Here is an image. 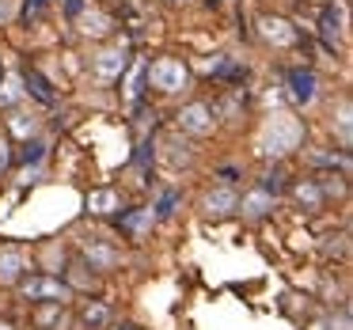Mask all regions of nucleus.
<instances>
[{"label": "nucleus", "mask_w": 353, "mask_h": 330, "mask_svg": "<svg viewBox=\"0 0 353 330\" xmlns=\"http://www.w3.org/2000/svg\"><path fill=\"white\" fill-rule=\"evenodd\" d=\"M148 84L156 87V92H163V95H175V92H183L186 84H190V69H186L179 57H156L152 65H148Z\"/></svg>", "instance_id": "f257e3e1"}, {"label": "nucleus", "mask_w": 353, "mask_h": 330, "mask_svg": "<svg viewBox=\"0 0 353 330\" xmlns=\"http://www.w3.org/2000/svg\"><path fill=\"white\" fill-rule=\"evenodd\" d=\"M19 292H23L27 300H42V304H65V300L72 296L69 285L57 281V277H46V274H27L23 281H19Z\"/></svg>", "instance_id": "f03ea898"}, {"label": "nucleus", "mask_w": 353, "mask_h": 330, "mask_svg": "<svg viewBox=\"0 0 353 330\" xmlns=\"http://www.w3.org/2000/svg\"><path fill=\"white\" fill-rule=\"evenodd\" d=\"M27 274H31V254L16 243L0 247V285H19Z\"/></svg>", "instance_id": "7ed1b4c3"}, {"label": "nucleus", "mask_w": 353, "mask_h": 330, "mask_svg": "<svg viewBox=\"0 0 353 330\" xmlns=\"http://www.w3.org/2000/svg\"><path fill=\"white\" fill-rule=\"evenodd\" d=\"M152 220H156V213L148 205H133V209H125L122 216H118V231H122L125 239H133V243H141V239L152 231Z\"/></svg>", "instance_id": "20e7f679"}, {"label": "nucleus", "mask_w": 353, "mask_h": 330, "mask_svg": "<svg viewBox=\"0 0 353 330\" xmlns=\"http://www.w3.org/2000/svg\"><path fill=\"white\" fill-rule=\"evenodd\" d=\"M130 69V50L118 42V46H110V50H103L99 57L92 61V72L99 80H122V72Z\"/></svg>", "instance_id": "39448f33"}, {"label": "nucleus", "mask_w": 353, "mask_h": 330, "mask_svg": "<svg viewBox=\"0 0 353 330\" xmlns=\"http://www.w3.org/2000/svg\"><path fill=\"white\" fill-rule=\"evenodd\" d=\"M315 92H319V80H315L312 69H289V95H292V103L307 107V103L315 99Z\"/></svg>", "instance_id": "423d86ee"}, {"label": "nucleus", "mask_w": 353, "mask_h": 330, "mask_svg": "<svg viewBox=\"0 0 353 330\" xmlns=\"http://www.w3.org/2000/svg\"><path fill=\"white\" fill-rule=\"evenodd\" d=\"M179 130H186V133H209L213 130V110L205 107V103H190V107H183L179 110Z\"/></svg>", "instance_id": "0eeeda50"}, {"label": "nucleus", "mask_w": 353, "mask_h": 330, "mask_svg": "<svg viewBox=\"0 0 353 330\" xmlns=\"http://www.w3.org/2000/svg\"><path fill=\"white\" fill-rule=\"evenodd\" d=\"M262 39L274 42V46H292V42H300V31L289 23V19L266 16V19H262Z\"/></svg>", "instance_id": "6e6552de"}, {"label": "nucleus", "mask_w": 353, "mask_h": 330, "mask_svg": "<svg viewBox=\"0 0 353 330\" xmlns=\"http://www.w3.org/2000/svg\"><path fill=\"white\" fill-rule=\"evenodd\" d=\"M319 39L327 42V50H338L342 46V12L330 4V8H323L319 16Z\"/></svg>", "instance_id": "1a4fd4ad"}, {"label": "nucleus", "mask_w": 353, "mask_h": 330, "mask_svg": "<svg viewBox=\"0 0 353 330\" xmlns=\"http://www.w3.org/2000/svg\"><path fill=\"white\" fill-rule=\"evenodd\" d=\"M296 141H300V130L292 122H277V130L266 137V148L262 152L266 156H274V152H289V148H296Z\"/></svg>", "instance_id": "9d476101"}, {"label": "nucleus", "mask_w": 353, "mask_h": 330, "mask_svg": "<svg viewBox=\"0 0 353 330\" xmlns=\"http://www.w3.org/2000/svg\"><path fill=\"white\" fill-rule=\"evenodd\" d=\"M145 72H148V65H145V61H133L130 76H125L122 95H125V107H130V110H137V107H141V95H145V80H148Z\"/></svg>", "instance_id": "9b49d317"}, {"label": "nucleus", "mask_w": 353, "mask_h": 330, "mask_svg": "<svg viewBox=\"0 0 353 330\" xmlns=\"http://www.w3.org/2000/svg\"><path fill=\"white\" fill-rule=\"evenodd\" d=\"M84 258L92 262V269H114L118 266V251L107 247L103 239H88L84 243Z\"/></svg>", "instance_id": "f8f14e48"}, {"label": "nucleus", "mask_w": 353, "mask_h": 330, "mask_svg": "<svg viewBox=\"0 0 353 330\" xmlns=\"http://www.w3.org/2000/svg\"><path fill=\"white\" fill-rule=\"evenodd\" d=\"M23 84H27L23 92H31L39 103H46V107H54V103H57V92L50 87V80L42 76L39 69H27V72H23Z\"/></svg>", "instance_id": "ddd939ff"}, {"label": "nucleus", "mask_w": 353, "mask_h": 330, "mask_svg": "<svg viewBox=\"0 0 353 330\" xmlns=\"http://www.w3.org/2000/svg\"><path fill=\"white\" fill-rule=\"evenodd\" d=\"M236 205H239L236 190H213V194L205 198V213H209V216H228Z\"/></svg>", "instance_id": "4468645a"}, {"label": "nucleus", "mask_w": 353, "mask_h": 330, "mask_svg": "<svg viewBox=\"0 0 353 330\" xmlns=\"http://www.w3.org/2000/svg\"><path fill=\"white\" fill-rule=\"evenodd\" d=\"M270 205H274V198H270V194H262L259 186H254V190L247 194V198L239 201L236 209H239V213H247V216H262V213H266Z\"/></svg>", "instance_id": "2eb2a0df"}, {"label": "nucleus", "mask_w": 353, "mask_h": 330, "mask_svg": "<svg viewBox=\"0 0 353 330\" xmlns=\"http://www.w3.org/2000/svg\"><path fill=\"white\" fill-rule=\"evenodd\" d=\"M259 190H262V194H270V198H277V194L289 190V175H285V167L266 171V175H262V183H259Z\"/></svg>", "instance_id": "dca6fc26"}, {"label": "nucleus", "mask_w": 353, "mask_h": 330, "mask_svg": "<svg viewBox=\"0 0 353 330\" xmlns=\"http://www.w3.org/2000/svg\"><path fill=\"white\" fill-rule=\"evenodd\" d=\"M23 99V87L16 76H0V107H16Z\"/></svg>", "instance_id": "f3484780"}, {"label": "nucleus", "mask_w": 353, "mask_h": 330, "mask_svg": "<svg viewBox=\"0 0 353 330\" xmlns=\"http://www.w3.org/2000/svg\"><path fill=\"white\" fill-rule=\"evenodd\" d=\"M88 209H92V213H114V209H118V194L114 190H95L92 198H88Z\"/></svg>", "instance_id": "a211bd4d"}, {"label": "nucleus", "mask_w": 353, "mask_h": 330, "mask_svg": "<svg viewBox=\"0 0 353 330\" xmlns=\"http://www.w3.org/2000/svg\"><path fill=\"white\" fill-rule=\"evenodd\" d=\"M80 322H84V327H107V322H110V307L107 304H88L84 311H80Z\"/></svg>", "instance_id": "6ab92c4d"}, {"label": "nucleus", "mask_w": 353, "mask_h": 330, "mask_svg": "<svg viewBox=\"0 0 353 330\" xmlns=\"http://www.w3.org/2000/svg\"><path fill=\"white\" fill-rule=\"evenodd\" d=\"M292 194H296V198L300 201H304V205H323V190H319V186H315V178H307V183H296V186H292Z\"/></svg>", "instance_id": "aec40b11"}, {"label": "nucleus", "mask_w": 353, "mask_h": 330, "mask_svg": "<svg viewBox=\"0 0 353 330\" xmlns=\"http://www.w3.org/2000/svg\"><path fill=\"white\" fill-rule=\"evenodd\" d=\"M57 319H65V304H46V307L34 311V322H39V327H54Z\"/></svg>", "instance_id": "412c9836"}, {"label": "nucleus", "mask_w": 353, "mask_h": 330, "mask_svg": "<svg viewBox=\"0 0 353 330\" xmlns=\"http://www.w3.org/2000/svg\"><path fill=\"white\" fill-rule=\"evenodd\" d=\"M42 156H46V145H42V141H27L23 152H19V160L23 163H42Z\"/></svg>", "instance_id": "4be33fe9"}, {"label": "nucleus", "mask_w": 353, "mask_h": 330, "mask_svg": "<svg viewBox=\"0 0 353 330\" xmlns=\"http://www.w3.org/2000/svg\"><path fill=\"white\" fill-rule=\"evenodd\" d=\"M175 205H179V194L168 190V194L160 198V205H156V220H168V216L175 213Z\"/></svg>", "instance_id": "5701e85b"}, {"label": "nucleus", "mask_w": 353, "mask_h": 330, "mask_svg": "<svg viewBox=\"0 0 353 330\" xmlns=\"http://www.w3.org/2000/svg\"><path fill=\"white\" fill-rule=\"evenodd\" d=\"M42 8H46V0H23V23H39L42 19Z\"/></svg>", "instance_id": "b1692460"}, {"label": "nucleus", "mask_w": 353, "mask_h": 330, "mask_svg": "<svg viewBox=\"0 0 353 330\" xmlns=\"http://www.w3.org/2000/svg\"><path fill=\"white\" fill-rule=\"evenodd\" d=\"M12 133H19V137H27L31 141V133H34V122H27V118H12Z\"/></svg>", "instance_id": "393cba45"}, {"label": "nucleus", "mask_w": 353, "mask_h": 330, "mask_svg": "<svg viewBox=\"0 0 353 330\" xmlns=\"http://www.w3.org/2000/svg\"><path fill=\"white\" fill-rule=\"evenodd\" d=\"M338 130H342V145H350V103H342V118H338Z\"/></svg>", "instance_id": "a878e982"}, {"label": "nucleus", "mask_w": 353, "mask_h": 330, "mask_svg": "<svg viewBox=\"0 0 353 330\" xmlns=\"http://www.w3.org/2000/svg\"><path fill=\"white\" fill-rule=\"evenodd\" d=\"M8 163H12V148H8V141L0 137V175L8 171Z\"/></svg>", "instance_id": "bb28decb"}, {"label": "nucleus", "mask_w": 353, "mask_h": 330, "mask_svg": "<svg viewBox=\"0 0 353 330\" xmlns=\"http://www.w3.org/2000/svg\"><path fill=\"white\" fill-rule=\"evenodd\" d=\"M80 12H84V0H65V16L69 19H80Z\"/></svg>", "instance_id": "cd10ccee"}, {"label": "nucleus", "mask_w": 353, "mask_h": 330, "mask_svg": "<svg viewBox=\"0 0 353 330\" xmlns=\"http://www.w3.org/2000/svg\"><path fill=\"white\" fill-rule=\"evenodd\" d=\"M8 16H12V4H8V0H0V23H4Z\"/></svg>", "instance_id": "c85d7f7f"}, {"label": "nucleus", "mask_w": 353, "mask_h": 330, "mask_svg": "<svg viewBox=\"0 0 353 330\" xmlns=\"http://www.w3.org/2000/svg\"><path fill=\"white\" fill-rule=\"evenodd\" d=\"M0 330H16V327H12V322H4V319H0Z\"/></svg>", "instance_id": "c756f323"}, {"label": "nucleus", "mask_w": 353, "mask_h": 330, "mask_svg": "<svg viewBox=\"0 0 353 330\" xmlns=\"http://www.w3.org/2000/svg\"><path fill=\"white\" fill-rule=\"evenodd\" d=\"M122 330H137V327H122Z\"/></svg>", "instance_id": "7c9ffc66"}, {"label": "nucleus", "mask_w": 353, "mask_h": 330, "mask_svg": "<svg viewBox=\"0 0 353 330\" xmlns=\"http://www.w3.org/2000/svg\"><path fill=\"white\" fill-rule=\"evenodd\" d=\"M0 76H4V72H0Z\"/></svg>", "instance_id": "2f4dec72"}]
</instances>
